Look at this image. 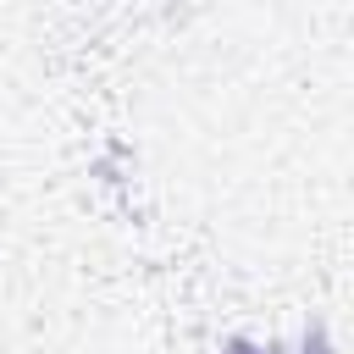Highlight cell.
I'll use <instances>...</instances> for the list:
<instances>
[{"mask_svg":"<svg viewBox=\"0 0 354 354\" xmlns=\"http://www.w3.org/2000/svg\"><path fill=\"white\" fill-rule=\"evenodd\" d=\"M221 354H260V348H254V343H249V337H232V343H227V348H221Z\"/></svg>","mask_w":354,"mask_h":354,"instance_id":"6da1fadb","label":"cell"}]
</instances>
